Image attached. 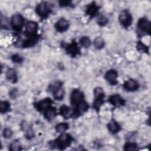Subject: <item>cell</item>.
Instances as JSON below:
<instances>
[{
  "label": "cell",
  "instance_id": "1",
  "mask_svg": "<svg viewBox=\"0 0 151 151\" xmlns=\"http://www.w3.org/2000/svg\"><path fill=\"white\" fill-rule=\"evenodd\" d=\"M73 140V138L71 135L63 133L57 139L51 141L49 143V145L52 147H55L60 150H64L71 145Z\"/></svg>",
  "mask_w": 151,
  "mask_h": 151
},
{
  "label": "cell",
  "instance_id": "2",
  "mask_svg": "<svg viewBox=\"0 0 151 151\" xmlns=\"http://www.w3.org/2000/svg\"><path fill=\"white\" fill-rule=\"evenodd\" d=\"M94 94L95 97V99L94 100V108L97 111H99L100 107L104 103V93L103 90V88L97 87L94 90Z\"/></svg>",
  "mask_w": 151,
  "mask_h": 151
},
{
  "label": "cell",
  "instance_id": "3",
  "mask_svg": "<svg viewBox=\"0 0 151 151\" xmlns=\"http://www.w3.org/2000/svg\"><path fill=\"white\" fill-rule=\"evenodd\" d=\"M70 101L72 105L76 108L80 104L84 101V96L83 93L78 89L73 90L70 96Z\"/></svg>",
  "mask_w": 151,
  "mask_h": 151
},
{
  "label": "cell",
  "instance_id": "4",
  "mask_svg": "<svg viewBox=\"0 0 151 151\" xmlns=\"http://www.w3.org/2000/svg\"><path fill=\"white\" fill-rule=\"evenodd\" d=\"M36 12L41 18H46L51 12V10L46 2L40 3L36 7Z\"/></svg>",
  "mask_w": 151,
  "mask_h": 151
},
{
  "label": "cell",
  "instance_id": "5",
  "mask_svg": "<svg viewBox=\"0 0 151 151\" xmlns=\"http://www.w3.org/2000/svg\"><path fill=\"white\" fill-rule=\"evenodd\" d=\"M119 21L123 27L127 28L132 24V17L128 11L123 10L119 14Z\"/></svg>",
  "mask_w": 151,
  "mask_h": 151
},
{
  "label": "cell",
  "instance_id": "6",
  "mask_svg": "<svg viewBox=\"0 0 151 151\" xmlns=\"http://www.w3.org/2000/svg\"><path fill=\"white\" fill-rule=\"evenodd\" d=\"M24 19L21 15L15 14L11 18V24L14 30L17 31H20L24 25Z\"/></svg>",
  "mask_w": 151,
  "mask_h": 151
},
{
  "label": "cell",
  "instance_id": "7",
  "mask_svg": "<svg viewBox=\"0 0 151 151\" xmlns=\"http://www.w3.org/2000/svg\"><path fill=\"white\" fill-rule=\"evenodd\" d=\"M52 103V101L50 98H46L35 103L34 106L38 111H42L46 110L47 109L50 107Z\"/></svg>",
  "mask_w": 151,
  "mask_h": 151
},
{
  "label": "cell",
  "instance_id": "8",
  "mask_svg": "<svg viewBox=\"0 0 151 151\" xmlns=\"http://www.w3.org/2000/svg\"><path fill=\"white\" fill-rule=\"evenodd\" d=\"M65 50L67 52L70 54L71 57H75L77 55L80 54V51L79 47L76 41H73L72 42L67 45Z\"/></svg>",
  "mask_w": 151,
  "mask_h": 151
},
{
  "label": "cell",
  "instance_id": "9",
  "mask_svg": "<svg viewBox=\"0 0 151 151\" xmlns=\"http://www.w3.org/2000/svg\"><path fill=\"white\" fill-rule=\"evenodd\" d=\"M138 28L142 31L147 34L150 33L151 31V24L150 22L147 19L142 18L138 21L137 23Z\"/></svg>",
  "mask_w": 151,
  "mask_h": 151
},
{
  "label": "cell",
  "instance_id": "10",
  "mask_svg": "<svg viewBox=\"0 0 151 151\" xmlns=\"http://www.w3.org/2000/svg\"><path fill=\"white\" fill-rule=\"evenodd\" d=\"M38 25L35 22L28 21L25 25V32L29 37L36 35Z\"/></svg>",
  "mask_w": 151,
  "mask_h": 151
},
{
  "label": "cell",
  "instance_id": "11",
  "mask_svg": "<svg viewBox=\"0 0 151 151\" xmlns=\"http://www.w3.org/2000/svg\"><path fill=\"white\" fill-rule=\"evenodd\" d=\"M118 76L117 72L115 70H110L105 74L106 80L111 85H115L117 83V77Z\"/></svg>",
  "mask_w": 151,
  "mask_h": 151
},
{
  "label": "cell",
  "instance_id": "12",
  "mask_svg": "<svg viewBox=\"0 0 151 151\" xmlns=\"http://www.w3.org/2000/svg\"><path fill=\"white\" fill-rule=\"evenodd\" d=\"M70 26V22L65 18H60L55 24V28L58 32L66 31Z\"/></svg>",
  "mask_w": 151,
  "mask_h": 151
},
{
  "label": "cell",
  "instance_id": "13",
  "mask_svg": "<svg viewBox=\"0 0 151 151\" xmlns=\"http://www.w3.org/2000/svg\"><path fill=\"white\" fill-rule=\"evenodd\" d=\"M108 101L115 107L123 106L125 103V100L119 94H114L110 96Z\"/></svg>",
  "mask_w": 151,
  "mask_h": 151
},
{
  "label": "cell",
  "instance_id": "14",
  "mask_svg": "<svg viewBox=\"0 0 151 151\" xmlns=\"http://www.w3.org/2000/svg\"><path fill=\"white\" fill-rule=\"evenodd\" d=\"M123 88L127 91H133L138 89L139 84L136 80L133 79H130L124 83Z\"/></svg>",
  "mask_w": 151,
  "mask_h": 151
},
{
  "label": "cell",
  "instance_id": "15",
  "mask_svg": "<svg viewBox=\"0 0 151 151\" xmlns=\"http://www.w3.org/2000/svg\"><path fill=\"white\" fill-rule=\"evenodd\" d=\"M99 9V6H97L95 4V2H92L91 4H89L87 6L86 12L90 17H93L97 13Z\"/></svg>",
  "mask_w": 151,
  "mask_h": 151
},
{
  "label": "cell",
  "instance_id": "16",
  "mask_svg": "<svg viewBox=\"0 0 151 151\" xmlns=\"http://www.w3.org/2000/svg\"><path fill=\"white\" fill-rule=\"evenodd\" d=\"M57 116V110L55 107H50L45 110L44 117L48 121L53 120Z\"/></svg>",
  "mask_w": 151,
  "mask_h": 151
},
{
  "label": "cell",
  "instance_id": "17",
  "mask_svg": "<svg viewBox=\"0 0 151 151\" xmlns=\"http://www.w3.org/2000/svg\"><path fill=\"white\" fill-rule=\"evenodd\" d=\"M6 78L13 83H16L18 80V78L15 70L14 68L8 69L6 72Z\"/></svg>",
  "mask_w": 151,
  "mask_h": 151
},
{
  "label": "cell",
  "instance_id": "18",
  "mask_svg": "<svg viewBox=\"0 0 151 151\" xmlns=\"http://www.w3.org/2000/svg\"><path fill=\"white\" fill-rule=\"evenodd\" d=\"M109 130L112 133H116L120 131V126L114 120H111L107 124Z\"/></svg>",
  "mask_w": 151,
  "mask_h": 151
},
{
  "label": "cell",
  "instance_id": "19",
  "mask_svg": "<svg viewBox=\"0 0 151 151\" xmlns=\"http://www.w3.org/2000/svg\"><path fill=\"white\" fill-rule=\"evenodd\" d=\"M60 113L65 119H68L71 116V109L68 106L66 105H63L60 107Z\"/></svg>",
  "mask_w": 151,
  "mask_h": 151
},
{
  "label": "cell",
  "instance_id": "20",
  "mask_svg": "<svg viewBox=\"0 0 151 151\" xmlns=\"http://www.w3.org/2000/svg\"><path fill=\"white\" fill-rule=\"evenodd\" d=\"M62 84L63 83L60 81H54L49 85L48 87V91L52 93H54L57 89L61 88V87L62 86Z\"/></svg>",
  "mask_w": 151,
  "mask_h": 151
},
{
  "label": "cell",
  "instance_id": "21",
  "mask_svg": "<svg viewBox=\"0 0 151 151\" xmlns=\"http://www.w3.org/2000/svg\"><path fill=\"white\" fill-rule=\"evenodd\" d=\"M69 127L68 123H60L55 126V130L57 133H64Z\"/></svg>",
  "mask_w": 151,
  "mask_h": 151
},
{
  "label": "cell",
  "instance_id": "22",
  "mask_svg": "<svg viewBox=\"0 0 151 151\" xmlns=\"http://www.w3.org/2000/svg\"><path fill=\"white\" fill-rule=\"evenodd\" d=\"M10 104L7 101H1L0 102V112L3 114L9 110Z\"/></svg>",
  "mask_w": 151,
  "mask_h": 151
},
{
  "label": "cell",
  "instance_id": "23",
  "mask_svg": "<svg viewBox=\"0 0 151 151\" xmlns=\"http://www.w3.org/2000/svg\"><path fill=\"white\" fill-rule=\"evenodd\" d=\"M64 93L65 92L64 89L62 88H60L53 93V96L55 100H61L63 99L64 96Z\"/></svg>",
  "mask_w": 151,
  "mask_h": 151
},
{
  "label": "cell",
  "instance_id": "24",
  "mask_svg": "<svg viewBox=\"0 0 151 151\" xmlns=\"http://www.w3.org/2000/svg\"><path fill=\"white\" fill-rule=\"evenodd\" d=\"M94 45L97 49H101L104 46V41L101 37H97L94 41Z\"/></svg>",
  "mask_w": 151,
  "mask_h": 151
},
{
  "label": "cell",
  "instance_id": "25",
  "mask_svg": "<svg viewBox=\"0 0 151 151\" xmlns=\"http://www.w3.org/2000/svg\"><path fill=\"white\" fill-rule=\"evenodd\" d=\"M80 44L83 47H84L85 48H88L91 44V41H90V38L88 37L84 36L80 38Z\"/></svg>",
  "mask_w": 151,
  "mask_h": 151
},
{
  "label": "cell",
  "instance_id": "26",
  "mask_svg": "<svg viewBox=\"0 0 151 151\" xmlns=\"http://www.w3.org/2000/svg\"><path fill=\"white\" fill-rule=\"evenodd\" d=\"M9 150L11 151H18L21 150V146L18 141H14L9 146Z\"/></svg>",
  "mask_w": 151,
  "mask_h": 151
},
{
  "label": "cell",
  "instance_id": "27",
  "mask_svg": "<svg viewBox=\"0 0 151 151\" xmlns=\"http://www.w3.org/2000/svg\"><path fill=\"white\" fill-rule=\"evenodd\" d=\"M136 48L139 51H141V52H146V53L149 52L148 47L146 45H145L143 43H142V42L139 41L137 43Z\"/></svg>",
  "mask_w": 151,
  "mask_h": 151
},
{
  "label": "cell",
  "instance_id": "28",
  "mask_svg": "<svg viewBox=\"0 0 151 151\" xmlns=\"http://www.w3.org/2000/svg\"><path fill=\"white\" fill-rule=\"evenodd\" d=\"M137 149V145L134 143H127L124 146V150H136Z\"/></svg>",
  "mask_w": 151,
  "mask_h": 151
},
{
  "label": "cell",
  "instance_id": "29",
  "mask_svg": "<svg viewBox=\"0 0 151 151\" xmlns=\"http://www.w3.org/2000/svg\"><path fill=\"white\" fill-rule=\"evenodd\" d=\"M107 22H108V19L104 15H101L97 18V23L100 26H104V25H106L107 24Z\"/></svg>",
  "mask_w": 151,
  "mask_h": 151
},
{
  "label": "cell",
  "instance_id": "30",
  "mask_svg": "<svg viewBox=\"0 0 151 151\" xmlns=\"http://www.w3.org/2000/svg\"><path fill=\"white\" fill-rule=\"evenodd\" d=\"M11 59L13 62L15 63H21L23 61V58L19 54H14L11 57Z\"/></svg>",
  "mask_w": 151,
  "mask_h": 151
},
{
  "label": "cell",
  "instance_id": "31",
  "mask_svg": "<svg viewBox=\"0 0 151 151\" xmlns=\"http://www.w3.org/2000/svg\"><path fill=\"white\" fill-rule=\"evenodd\" d=\"M3 136L5 138H10L12 135V131L9 128H5L3 130Z\"/></svg>",
  "mask_w": 151,
  "mask_h": 151
},
{
  "label": "cell",
  "instance_id": "32",
  "mask_svg": "<svg viewBox=\"0 0 151 151\" xmlns=\"http://www.w3.org/2000/svg\"><path fill=\"white\" fill-rule=\"evenodd\" d=\"M26 137L27 138L30 139L32 137H34V132L31 129H28L27 130V132L26 133Z\"/></svg>",
  "mask_w": 151,
  "mask_h": 151
},
{
  "label": "cell",
  "instance_id": "33",
  "mask_svg": "<svg viewBox=\"0 0 151 151\" xmlns=\"http://www.w3.org/2000/svg\"><path fill=\"white\" fill-rule=\"evenodd\" d=\"M70 4H71V2L70 1H60L59 2L60 5L62 7L70 6Z\"/></svg>",
  "mask_w": 151,
  "mask_h": 151
}]
</instances>
